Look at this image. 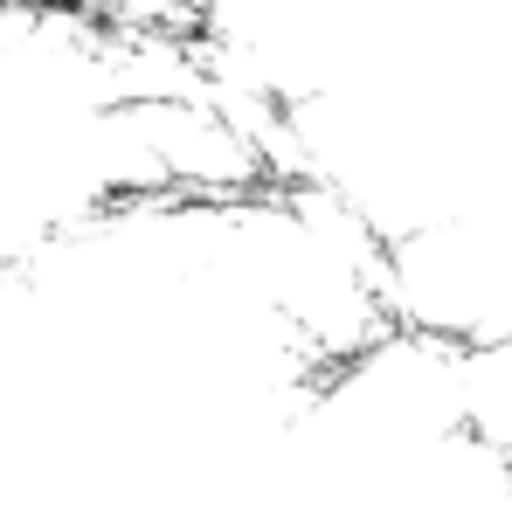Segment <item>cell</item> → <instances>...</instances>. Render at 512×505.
I'll use <instances>...</instances> for the list:
<instances>
[{
  "mask_svg": "<svg viewBox=\"0 0 512 505\" xmlns=\"http://www.w3.org/2000/svg\"><path fill=\"white\" fill-rule=\"evenodd\" d=\"M457 388H464V429L512 471V333L457 346Z\"/></svg>",
  "mask_w": 512,
  "mask_h": 505,
  "instance_id": "6da1fadb",
  "label": "cell"
}]
</instances>
